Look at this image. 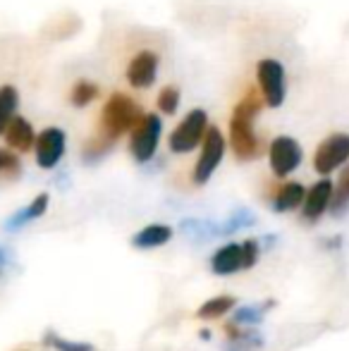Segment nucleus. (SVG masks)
<instances>
[{
  "mask_svg": "<svg viewBox=\"0 0 349 351\" xmlns=\"http://www.w3.org/2000/svg\"><path fill=\"white\" fill-rule=\"evenodd\" d=\"M263 110V98L256 88H249L230 115V148L239 160H256L263 153V141L254 132V122Z\"/></svg>",
  "mask_w": 349,
  "mask_h": 351,
  "instance_id": "obj_1",
  "label": "nucleus"
},
{
  "mask_svg": "<svg viewBox=\"0 0 349 351\" xmlns=\"http://www.w3.org/2000/svg\"><path fill=\"white\" fill-rule=\"evenodd\" d=\"M141 115H144V110L130 93L115 91L103 103L101 120H98V134L115 143L122 134H130L132 127L139 122Z\"/></svg>",
  "mask_w": 349,
  "mask_h": 351,
  "instance_id": "obj_2",
  "label": "nucleus"
},
{
  "mask_svg": "<svg viewBox=\"0 0 349 351\" xmlns=\"http://www.w3.org/2000/svg\"><path fill=\"white\" fill-rule=\"evenodd\" d=\"M206 130H208V112L204 108H194L189 110L182 122L170 132L168 136V146L170 151L177 153V156H184V153H191L201 146L206 136Z\"/></svg>",
  "mask_w": 349,
  "mask_h": 351,
  "instance_id": "obj_3",
  "label": "nucleus"
},
{
  "mask_svg": "<svg viewBox=\"0 0 349 351\" xmlns=\"http://www.w3.org/2000/svg\"><path fill=\"white\" fill-rule=\"evenodd\" d=\"M163 134V120L154 112H144L130 132V153L136 162H149L156 156Z\"/></svg>",
  "mask_w": 349,
  "mask_h": 351,
  "instance_id": "obj_4",
  "label": "nucleus"
},
{
  "mask_svg": "<svg viewBox=\"0 0 349 351\" xmlns=\"http://www.w3.org/2000/svg\"><path fill=\"white\" fill-rule=\"evenodd\" d=\"M225 148H228V141H225L223 132L218 127H210L206 130V136L201 141V153L199 160L194 165V172H191V180L194 184H206V182L213 177V172L218 170V165L225 158Z\"/></svg>",
  "mask_w": 349,
  "mask_h": 351,
  "instance_id": "obj_5",
  "label": "nucleus"
},
{
  "mask_svg": "<svg viewBox=\"0 0 349 351\" xmlns=\"http://www.w3.org/2000/svg\"><path fill=\"white\" fill-rule=\"evenodd\" d=\"M256 84L263 98V106L280 108L287 96V82H285V67L273 58H263L256 65Z\"/></svg>",
  "mask_w": 349,
  "mask_h": 351,
  "instance_id": "obj_6",
  "label": "nucleus"
},
{
  "mask_svg": "<svg viewBox=\"0 0 349 351\" xmlns=\"http://www.w3.org/2000/svg\"><path fill=\"white\" fill-rule=\"evenodd\" d=\"M349 162V134L345 132H335V134L326 136L318 143L316 153H313V170L318 175L328 177L342 165Z\"/></svg>",
  "mask_w": 349,
  "mask_h": 351,
  "instance_id": "obj_7",
  "label": "nucleus"
},
{
  "mask_svg": "<svg viewBox=\"0 0 349 351\" xmlns=\"http://www.w3.org/2000/svg\"><path fill=\"white\" fill-rule=\"evenodd\" d=\"M304 160V151L299 146L297 139L292 136H275L268 146V162H270V172L275 177H287L302 165Z\"/></svg>",
  "mask_w": 349,
  "mask_h": 351,
  "instance_id": "obj_8",
  "label": "nucleus"
},
{
  "mask_svg": "<svg viewBox=\"0 0 349 351\" xmlns=\"http://www.w3.org/2000/svg\"><path fill=\"white\" fill-rule=\"evenodd\" d=\"M158 56L154 51H139L132 56V60L127 62V82H130L132 88L136 91H144V88H151L156 84V77H158Z\"/></svg>",
  "mask_w": 349,
  "mask_h": 351,
  "instance_id": "obj_9",
  "label": "nucleus"
},
{
  "mask_svg": "<svg viewBox=\"0 0 349 351\" xmlns=\"http://www.w3.org/2000/svg\"><path fill=\"white\" fill-rule=\"evenodd\" d=\"M65 132L58 127H46L41 134H36L34 148H36V162L43 170H53L65 156Z\"/></svg>",
  "mask_w": 349,
  "mask_h": 351,
  "instance_id": "obj_10",
  "label": "nucleus"
},
{
  "mask_svg": "<svg viewBox=\"0 0 349 351\" xmlns=\"http://www.w3.org/2000/svg\"><path fill=\"white\" fill-rule=\"evenodd\" d=\"M333 182L328 177L318 180L311 189H306V196L302 201V217L306 222H316L323 213H328L330 208V199H333Z\"/></svg>",
  "mask_w": 349,
  "mask_h": 351,
  "instance_id": "obj_11",
  "label": "nucleus"
},
{
  "mask_svg": "<svg viewBox=\"0 0 349 351\" xmlns=\"http://www.w3.org/2000/svg\"><path fill=\"white\" fill-rule=\"evenodd\" d=\"M210 270H213L215 275H234V273H239V270H247L244 268L242 244L232 241V244L220 246L213 254V258H210Z\"/></svg>",
  "mask_w": 349,
  "mask_h": 351,
  "instance_id": "obj_12",
  "label": "nucleus"
},
{
  "mask_svg": "<svg viewBox=\"0 0 349 351\" xmlns=\"http://www.w3.org/2000/svg\"><path fill=\"white\" fill-rule=\"evenodd\" d=\"M306 196V189L299 182H285L275 189L273 199H270V206H273L275 213H289L302 208V201Z\"/></svg>",
  "mask_w": 349,
  "mask_h": 351,
  "instance_id": "obj_13",
  "label": "nucleus"
},
{
  "mask_svg": "<svg viewBox=\"0 0 349 351\" xmlns=\"http://www.w3.org/2000/svg\"><path fill=\"white\" fill-rule=\"evenodd\" d=\"M170 239H173V227L156 222V225H146L144 230L136 232V234L132 237V246L141 251L160 249V246H165Z\"/></svg>",
  "mask_w": 349,
  "mask_h": 351,
  "instance_id": "obj_14",
  "label": "nucleus"
},
{
  "mask_svg": "<svg viewBox=\"0 0 349 351\" xmlns=\"http://www.w3.org/2000/svg\"><path fill=\"white\" fill-rule=\"evenodd\" d=\"M3 134H5V141H8V146L14 148V151H19V153L34 148V141H36L34 127L29 125L24 117H12V120H10V125H8V130H5Z\"/></svg>",
  "mask_w": 349,
  "mask_h": 351,
  "instance_id": "obj_15",
  "label": "nucleus"
},
{
  "mask_svg": "<svg viewBox=\"0 0 349 351\" xmlns=\"http://www.w3.org/2000/svg\"><path fill=\"white\" fill-rule=\"evenodd\" d=\"M48 208V194H38L36 199L32 201V204L27 206V208H22L19 213H14L12 217L8 220V225H5V230L8 232H14L19 230V227H24L27 222L36 220V217H41L43 213Z\"/></svg>",
  "mask_w": 349,
  "mask_h": 351,
  "instance_id": "obj_16",
  "label": "nucleus"
},
{
  "mask_svg": "<svg viewBox=\"0 0 349 351\" xmlns=\"http://www.w3.org/2000/svg\"><path fill=\"white\" fill-rule=\"evenodd\" d=\"M234 306H237V299H234V296H230V294L213 296V299H208L199 311H196V318H201V320L223 318V315H228Z\"/></svg>",
  "mask_w": 349,
  "mask_h": 351,
  "instance_id": "obj_17",
  "label": "nucleus"
},
{
  "mask_svg": "<svg viewBox=\"0 0 349 351\" xmlns=\"http://www.w3.org/2000/svg\"><path fill=\"white\" fill-rule=\"evenodd\" d=\"M273 306H275L273 299L261 301V304L242 306V308L234 311V323H237V325H256V323H261V320L265 318V313H268Z\"/></svg>",
  "mask_w": 349,
  "mask_h": 351,
  "instance_id": "obj_18",
  "label": "nucleus"
},
{
  "mask_svg": "<svg viewBox=\"0 0 349 351\" xmlns=\"http://www.w3.org/2000/svg\"><path fill=\"white\" fill-rule=\"evenodd\" d=\"M17 103H19V96H17V88L5 84L0 86V134L8 130L10 120L14 117V110H17Z\"/></svg>",
  "mask_w": 349,
  "mask_h": 351,
  "instance_id": "obj_19",
  "label": "nucleus"
},
{
  "mask_svg": "<svg viewBox=\"0 0 349 351\" xmlns=\"http://www.w3.org/2000/svg\"><path fill=\"white\" fill-rule=\"evenodd\" d=\"M98 96H101L98 84L88 82V79H80L70 91V103L75 108H86V106H91Z\"/></svg>",
  "mask_w": 349,
  "mask_h": 351,
  "instance_id": "obj_20",
  "label": "nucleus"
},
{
  "mask_svg": "<svg viewBox=\"0 0 349 351\" xmlns=\"http://www.w3.org/2000/svg\"><path fill=\"white\" fill-rule=\"evenodd\" d=\"M349 208V165L340 172V180H337L335 189H333L330 199V210L333 215H342Z\"/></svg>",
  "mask_w": 349,
  "mask_h": 351,
  "instance_id": "obj_21",
  "label": "nucleus"
},
{
  "mask_svg": "<svg viewBox=\"0 0 349 351\" xmlns=\"http://www.w3.org/2000/svg\"><path fill=\"white\" fill-rule=\"evenodd\" d=\"M180 88L177 86H163L158 91V98H156V106H158V110L163 112V115H175L177 110H180Z\"/></svg>",
  "mask_w": 349,
  "mask_h": 351,
  "instance_id": "obj_22",
  "label": "nucleus"
},
{
  "mask_svg": "<svg viewBox=\"0 0 349 351\" xmlns=\"http://www.w3.org/2000/svg\"><path fill=\"white\" fill-rule=\"evenodd\" d=\"M112 148V141H108V139H103L101 134H96V136H91L86 143H84V148H82V156H84V160L86 162H96V160H101L103 156H108V151Z\"/></svg>",
  "mask_w": 349,
  "mask_h": 351,
  "instance_id": "obj_23",
  "label": "nucleus"
},
{
  "mask_svg": "<svg viewBox=\"0 0 349 351\" xmlns=\"http://www.w3.org/2000/svg\"><path fill=\"white\" fill-rule=\"evenodd\" d=\"M254 225V215L249 210L239 208L237 213L230 215V220L225 222L223 227H215V234H230V232H237V230H244V227Z\"/></svg>",
  "mask_w": 349,
  "mask_h": 351,
  "instance_id": "obj_24",
  "label": "nucleus"
},
{
  "mask_svg": "<svg viewBox=\"0 0 349 351\" xmlns=\"http://www.w3.org/2000/svg\"><path fill=\"white\" fill-rule=\"evenodd\" d=\"M43 342H46L51 349H56V351H93L91 344L72 342V339H65V337H60V335H56V332H46Z\"/></svg>",
  "mask_w": 349,
  "mask_h": 351,
  "instance_id": "obj_25",
  "label": "nucleus"
},
{
  "mask_svg": "<svg viewBox=\"0 0 349 351\" xmlns=\"http://www.w3.org/2000/svg\"><path fill=\"white\" fill-rule=\"evenodd\" d=\"M19 158L14 156L12 151H5V148H0V175L5 177H14L19 175Z\"/></svg>",
  "mask_w": 349,
  "mask_h": 351,
  "instance_id": "obj_26",
  "label": "nucleus"
},
{
  "mask_svg": "<svg viewBox=\"0 0 349 351\" xmlns=\"http://www.w3.org/2000/svg\"><path fill=\"white\" fill-rule=\"evenodd\" d=\"M242 251H244V268H254L258 261V254H261V246H258L256 239H247L242 241Z\"/></svg>",
  "mask_w": 349,
  "mask_h": 351,
  "instance_id": "obj_27",
  "label": "nucleus"
}]
</instances>
